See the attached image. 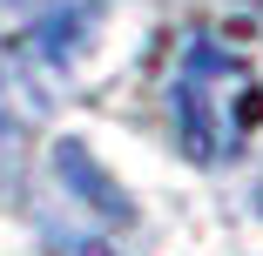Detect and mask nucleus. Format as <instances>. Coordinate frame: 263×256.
<instances>
[{
    "instance_id": "1",
    "label": "nucleus",
    "mask_w": 263,
    "mask_h": 256,
    "mask_svg": "<svg viewBox=\"0 0 263 256\" xmlns=\"http://www.w3.org/2000/svg\"><path fill=\"white\" fill-rule=\"evenodd\" d=\"M169 115H176V135H182V148L196 162H230L250 142L256 115H263L256 74L230 54V47L189 41L176 74H169Z\"/></svg>"
}]
</instances>
